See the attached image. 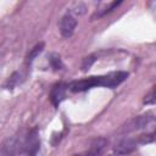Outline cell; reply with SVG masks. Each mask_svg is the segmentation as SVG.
<instances>
[{"instance_id":"7","label":"cell","mask_w":156,"mask_h":156,"mask_svg":"<svg viewBox=\"0 0 156 156\" xmlns=\"http://www.w3.org/2000/svg\"><path fill=\"white\" fill-rule=\"evenodd\" d=\"M107 144H108V141L105 138H96V139L93 140V143L90 145V149L88 150L87 154H89V155H100V154L104 152Z\"/></svg>"},{"instance_id":"9","label":"cell","mask_w":156,"mask_h":156,"mask_svg":"<svg viewBox=\"0 0 156 156\" xmlns=\"http://www.w3.org/2000/svg\"><path fill=\"white\" fill-rule=\"evenodd\" d=\"M49 62H50V66H51L55 71H60V69L63 68L62 60H61L60 55H57V54H50V56H49Z\"/></svg>"},{"instance_id":"4","label":"cell","mask_w":156,"mask_h":156,"mask_svg":"<svg viewBox=\"0 0 156 156\" xmlns=\"http://www.w3.org/2000/svg\"><path fill=\"white\" fill-rule=\"evenodd\" d=\"M77 27V21L76 18L71 15V13H66L61 17L60 22H58V30L60 34L62 35V38L68 39L73 35L74 29Z\"/></svg>"},{"instance_id":"5","label":"cell","mask_w":156,"mask_h":156,"mask_svg":"<svg viewBox=\"0 0 156 156\" xmlns=\"http://www.w3.org/2000/svg\"><path fill=\"white\" fill-rule=\"evenodd\" d=\"M67 88H68V85L65 84V83H62V82L56 83L51 88V91H50V101H51V104L55 107H57L61 104V101L65 99Z\"/></svg>"},{"instance_id":"10","label":"cell","mask_w":156,"mask_h":156,"mask_svg":"<svg viewBox=\"0 0 156 156\" xmlns=\"http://www.w3.org/2000/svg\"><path fill=\"white\" fill-rule=\"evenodd\" d=\"M144 105H156V85L152 87L143 99Z\"/></svg>"},{"instance_id":"1","label":"cell","mask_w":156,"mask_h":156,"mask_svg":"<svg viewBox=\"0 0 156 156\" xmlns=\"http://www.w3.org/2000/svg\"><path fill=\"white\" fill-rule=\"evenodd\" d=\"M128 77V72L124 71H116V72H110L104 76H91L87 77L83 79L73 80L72 83L68 84V89L73 93H80L89 90L94 87H105L113 89L122 84Z\"/></svg>"},{"instance_id":"8","label":"cell","mask_w":156,"mask_h":156,"mask_svg":"<svg viewBox=\"0 0 156 156\" xmlns=\"http://www.w3.org/2000/svg\"><path fill=\"white\" fill-rule=\"evenodd\" d=\"M43 49H44V43L41 41V43H38L35 46H33L32 49H30V51L28 52V55L26 56V63L27 65H30L33 61H34V58L43 51Z\"/></svg>"},{"instance_id":"11","label":"cell","mask_w":156,"mask_h":156,"mask_svg":"<svg viewBox=\"0 0 156 156\" xmlns=\"http://www.w3.org/2000/svg\"><path fill=\"white\" fill-rule=\"evenodd\" d=\"M123 1H124V0H112V1H111V4H110V5H108V6H107V7H106V9H105V10H104L99 16H102V15H106V13L111 12V11H112V10H115L117 6H119Z\"/></svg>"},{"instance_id":"2","label":"cell","mask_w":156,"mask_h":156,"mask_svg":"<svg viewBox=\"0 0 156 156\" xmlns=\"http://www.w3.org/2000/svg\"><path fill=\"white\" fill-rule=\"evenodd\" d=\"M18 154L34 155L40 147V139L37 129H32L26 135L18 136Z\"/></svg>"},{"instance_id":"3","label":"cell","mask_w":156,"mask_h":156,"mask_svg":"<svg viewBox=\"0 0 156 156\" xmlns=\"http://www.w3.org/2000/svg\"><path fill=\"white\" fill-rule=\"evenodd\" d=\"M155 121V116L150 112L144 113L141 116L134 117L133 119H130L129 122H127V124H124L122 127V133H130V132H135L139 129L145 128L146 126L151 124Z\"/></svg>"},{"instance_id":"12","label":"cell","mask_w":156,"mask_h":156,"mask_svg":"<svg viewBox=\"0 0 156 156\" xmlns=\"http://www.w3.org/2000/svg\"><path fill=\"white\" fill-rule=\"evenodd\" d=\"M94 61H95V56H94V55H89L88 57H85V58L83 60V63H82V69H83V71L89 69V68L91 67V65L94 63Z\"/></svg>"},{"instance_id":"6","label":"cell","mask_w":156,"mask_h":156,"mask_svg":"<svg viewBox=\"0 0 156 156\" xmlns=\"http://www.w3.org/2000/svg\"><path fill=\"white\" fill-rule=\"evenodd\" d=\"M138 145L139 144L136 139H123L118 144H116V146L113 147V154H117V155L130 154L138 147Z\"/></svg>"}]
</instances>
